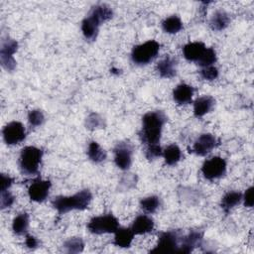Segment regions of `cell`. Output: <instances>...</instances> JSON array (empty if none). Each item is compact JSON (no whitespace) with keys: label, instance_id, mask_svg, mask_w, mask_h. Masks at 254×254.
<instances>
[{"label":"cell","instance_id":"6da1fadb","mask_svg":"<svg viewBox=\"0 0 254 254\" xmlns=\"http://www.w3.org/2000/svg\"><path fill=\"white\" fill-rule=\"evenodd\" d=\"M167 121V116L163 111H149L142 117V127L139 131V138L145 146L160 143L163 126Z\"/></svg>","mask_w":254,"mask_h":254},{"label":"cell","instance_id":"7a4b0ae2","mask_svg":"<svg viewBox=\"0 0 254 254\" xmlns=\"http://www.w3.org/2000/svg\"><path fill=\"white\" fill-rule=\"evenodd\" d=\"M92 199L89 190H81L72 195H59L52 200V204L59 214H64L71 210L86 209Z\"/></svg>","mask_w":254,"mask_h":254},{"label":"cell","instance_id":"3957f363","mask_svg":"<svg viewBox=\"0 0 254 254\" xmlns=\"http://www.w3.org/2000/svg\"><path fill=\"white\" fill-rule=\"evenodd\" d=\"M108 20L109 14L104 7L101 5L93 6L88 15L81 22V31L84 38L88 41H95L100 25Z\"/></svg>","mask_w":254,"mask_h":254},{"label":"cell","instance_id":"277c9868","mask_svg":"<svg viewBox=\"0 0 254 254\" xmlns=\"http://www.w3.org/2000/svg\"><path fill=\"white\" fill-rule=\"evenodd\" d=\"M44 152L35 146H26L19 156V167L23 174L33 176L38 174Z\"/></svg>","mask_w":254,"mask_h":254},{"label":"cell","instance_id":"5b68a950","mask_svg":"<svg viewBox=\"0 0 254 254\" xmlns=\"http://www.w3.org/2000/svg\"><path fill=\"white\" fill-rule=\"evenodd\" d=\"M160 44L157 41L150 40L137 45L132 49L131 60L137 65H145L151 63L158 56Z\"/></svg>","mask_w":254,"mask_h":254},{"label":"cell","instance_id":"8992f818","mask_svg":"<svg viewBox=\"0 0 254 254\" xmlns=\"http://www.w3.org/2000/svg\"><path fill=\"white\" fill-rule=\"evenodd\" d=\"M119 227L118 219L111 213L92 217L87 223V229L93 234L114 233Z\"/></svg>","mask_w":254,"mask_h":254},{"label":"cell","instance_id":"52a82bcc","mask_svg":"<svg viewBox=\"0 0 254 254\" xmlns=\"http://www.w3.org/2000/svg\"><path fill=\"white\" fill-rule=\"evenodd\" d=\"M182 235L177 230H168L160 232L156 246L151 253H171L178 252Z\"/></svg>","mask_w":254,"mask_h":254},{"label":"cell","instance_id":"ba28073f","mask_svg":"<svg viewBox=\"0 0 254 254\" xmlns=\"http://www.w3.org/2000/svg\"><path fill=\"white\" fill-rule=\"evenodd\" d=\"M114 162L115 165L123 170L127 171L132 164V155H133V146L128 141L118 142L114 149Z\"/></svg>","mask_w":254,"mask_h":254},{"label":"cell","instance_id":"9c48e42d","mask_svg":"<svg viewBox=\"0 0 254 254\" xmlns=\"http://www.w3.org/2000/svg\"><path fill=\"white\" fill-rule=\"evenodd\" d=\"M201 173L206 180L219 179L226 173V162L220 157H212L204 161L201 166Z\"/></svg>","mask_w":254,"mask_h":254},{"label":"cell","instance_id":"30bf717a","mask_svg":"<svg viewBox=\"0 0 254 254\" xmlns=\"http://www.w3.org/2000/svg\"><path fill=\"white\" fill-rule=\"evenodd\" d=\"M18 49V43L10 38L3 39L1 42L0 49V62L2 66L9 71L14 70L16 66V61L13 58V55Z\"/></svg>","mask_w":254,"mask_h":254},{"label":"cell","instance_id":"8fae6325","mask_svg":"<svg viewBox=\"0 0 254 254\" xmlns=\"http://www.w3.org/2000/svg\"><path fill=\"white\" fill-rule=\"evenodd\" d=\"M3 139L8 145H16L26 138L25 126L19 121H12L4 126L2 130Z\"/></svg>","mask_w":254,"mask_h":254},{"label":"cell","instance_id":"7c38bea8","mask_svg":"<svg viewBox=\"0 0 254 254\" xmlns=\"http://www.w3.org/2000/svg\"><path fill=\"white\" fill-rule=\"evenodd\" d=\"M50 181L43 180H35L28 189V194L31 200L36 202H43L49 196L50 189H51Z\"/></svg>","mask_w":254,"mask_h":254},{"label":"cell","instance_id":"4fadbf2b","mask_svg":"<svg viewBox=\"0 0 254 254\" xmlns=\"http://www.w3.org/2000/svg\"><path fill=\"white\" fill-rule=\"evenodd\" d=\"M217 139L210 133L201 134L193 143L192 152L198 156H205L210 153L216 146Z\"/></svg>","mask_w":254,"mask_h":254},{"label":"cell","instance_id":"5bb4252c","mask_svg":"<svg viewBox=\"0 0 254 254\" xmlns=\"http://www.w3.org/2000/svg\"><path fill=\"white\" fill-rule=\"evenodd\" d=\"M202 238L203 232L199 230H191L189 234L183 235L177 253H190L194 248L201 245Z\"/></svg>","mask_w":254,"mask_h":254},{"label":"cell","instance_id":"9a60e30c","mask_svg":"<svg viewBox=\"0 0 254 254\" xmlns=\"http://www.w3.org/2000/svg\"><path fill=\"white\" fill-rule=\"evenodd\" d=\"M156 70L161 77L172 78L177 73V61L170 56H166L157 64Z\"/></svg>","mask_w":254,"mask_h":254},{"label":"cell","instance_id":"2e32d148","mask_svg":"<svg viewBox=\"0 0 254 254\" xmlns=\"http://www.w3.org/2000/svg\"><path fill=\"white\" fill-rule=\"evenodd\" d=\"M131 229L135 235L149 233L154 229V220L152 217L146 214H140L134 219Z\"/></svg>","mask_w":254,"mask_h":254},{"label":"cell","instance_id":"e0dca14e","mask_svg":"<svg viewBox=\"0 0 254 254\" xmlns=\"http://www.w3.org/2000/svg\"><path fill=\"white\" fill-rule=\"evenodd\" d=\"M193 92L194 89L192 86L187 83H181L177 85L173 90V98L180 105L188 104L191 101Z\"/></svg>","mask_w":254,"mask_h":254},{"label":"cell","instance_id":"ac0fdd59","mask_svg":"<svg viewBox=\"0 0 254 254\" xmlns=\"http://www.w3.org/2000/svg\"><path fill=\"white\" fill-rule=\"evenodd\" d=\"M215 104V100L210 95H203L196 98L193 102V114L195 117L199 118L204 116L206 113L210 112Z\"/></svg>","mask_w":254,"mask_h":254},{"label":"cell","instance_id":"d6986e66","mask_svg":"<svg viewBox=\"0 0 254 254\" xmlns=\"http://www.w3.org/2000/svg\"><path fill=\"white\" fill-rule=\"evenodd\" d=\"M206 47L201 42H191L187 44L183 48L184 57L189 62H195L197 63L202 54L204 53Z\"/></svg>","mask_w":254,"mask_h":254},{"label":"cell","instance_id":"ffe728a7","mask_svg":"<svg viewBox=\"0 0 254 254\" xmlns=\"http://www.w3.org/2000/svg\"><path fill=\"white\" fill-rule=\"evenodd\" d=\"M134 235L135 234L131 227H118V229L114 232L113 244L120 248H129L132 244Z\"/></svg>","mask_w":254,"mask_h":254},{"label":"cell","instance_id":"44dd1931","mask_svg":"<svg viewBox=\"0 0 254 254\" xmlns=\"http://www.w3.org/2000/svg\"><path fill=\"white\" fill-rule=\"evenodd\" d=\"M230 23V17L224 10H217L209 20V26L213 31H222Z\"/></svg>","mask_w":254,"mask_h":254},{"label":"cell","instance_id":"7402d4cb","mask_svg":"<svg viewBox=\"0 0 254 254\" xmlns=\"http://www.w3.org/2000/svg\"><path fill=\"white\" fill-rule=\"evenodd\" d=\"M242 201V193L237 190L227 191L221 198V208L227 214Z\"/></svg>","mask_w":254,"mask_h":254},{"label":"cell","instance_id":"603a6c76","mask_svg":"<svg viewBox=\"0 0 254 254\" xmlns=\"http://www.w3.org/2000/svg\"><path fill=\"white\" fill-rule=\"evenodd\" d=\"M165 163L168 166H174L176 165L182 158V152L181 149L179 148L178 145L176 144H172L169 145L168 147H166L163 150V155Z\"/></svg>","mask_w":254,"mask_h":254},{"label":"cell","instance_id":"cb8c5ba5","mask_svg":"<svg viewBox=\"0 0 254 254\" xmlns=\"http://www.w3.org/2000/svg\"><path fill=\"white\" fill-rule=\"evenodd\" d=\"M87 157L89 158L90 161H92L95 164H99L101 162H103L107 155L106 152L100 147V145L95 142V141H91L88 144V148H87Z\"/></svg>","mask_w":254,"mask_h":254},{"label":"cell","instance_id":"d4e9b609","mask_svg":"<svg viewBox=\"0 0 254 254\" xmlns=\"http://www.w3.org/2000/svg\"><path fill=\"white\" fill-rule=\"evenodd\" d=\"M29 228V215L26 212L19 213L12 222L13 232L17 235L27 234Z\"/></svg>","mask_w":254,"mask_h":254},{"label":"cell","instance_id":"484cf974","mask_svg":"<svg viewBox=\"0 0 254 254\" xmlns=\"http://www.w3.org/2000/svg\"><path fill=\"white\" fill-rule=\"evenodd\" d=\"M162 29L165 33L176 34L183 29V22L177 15H172L162 22Z\"/></svg>","mask_w":254,"mask_h":254},{"label":"cell","instance_id":"4316f807","mask_svg":"<svg viewBox=\"0 0 254 254\" xmlns=\"http://www.w3.org/2000/svg\"><path fill=\"white\" fill-rule=\"evenodd\" d=\"M160 197L157 195H149L140 200V207L146 213H154L160 206Z\"/></svg>","mask_w":254,"mask_h":254},{"label":"cell","instance_id":"83f0119b","mask_svg":"<svg viewBox=\"0 0 254 254\" xmlns=\"http://www.w3.org/2000/svg\"><path fill=\"white\" fill-rule=\"evenodd\" d=\"M63 249L64 252L69 254L79 253L82 252L84 249V242L80 237H71L64 243Z\"/></svg>","mask_w":254,"mask_h":254},{"label":"cell","instance_id":"f1b7e54d","mask_svg":"<svg viewBox=\"0 0 254 254\" xmlns=\"http://www.w3.org/2000/svg\"><path fill=\"white\" fill-rule=\"evenodd\" d=\"M85 126L89 130H94L98 128H104L105 122L104 119L98 113L91 112L85 119Z\"/></svg>","mask_w":254,"mask_h":254},{"label":"cell","instance_id":"f546056e","mask_svg":"<svg viewBox=\"0 0 254 254\" xmlns=\"http://www.w3.org/2000/svg\"><path fill=\"white\" fill-rule=\"evenodd\" d=\"M216 62V53L213 48H206L202 56L197 62V64L201 67L213 65V64Z\"/></svg>","mask_w":254,"mask_h":254},{"label":"cell","instance_id":"4dcf8cb0","mask_svg":"<svg viewBox=\"0 0 254 254\" xmlns=\"http://www.w3.org/2000/svg\"><path fill=\"white\" fill-rule=\"evenodd\" d=\"M28 121L31 126L39 127L45 122V115L40 109H33L28 113Z\"/></svg>","mask_w":254,"mask_h":254},{"label":"cell","instance_id":"1f68e13d","mask_svg":"<svg viewBox=\"0 0 254 254\" xmlns=\"http://www.w3.org/2000/svg\"><path fill=\"white\" fill-rule=\"evenodd\" d=\"M145 157L148 160H155L163 155V150L159 144L145 146Z\"/></svg>","mask_w":254,"mask_h":254},{"label":"cell","instance_id":"d6a6232c","mask_svg":"<svg viewBox=\"0 0 254 254\" xmlns=\"http://www.w3.org/2000/svg\"><path fill=\"white\" fill-rule=\"evenodd\" d=\"M199 75L205 80H213L218 76V69L214 65L204 66L199 70Z\"/></svg>","mask_w":254,"mask_h":254},{"label":"cell","instance_id":"836d02e7","mask_svg":"<svg viewBox=\"0 0 254 254\" xmlns=\"http://www.w3.org/2000/svg\"><path fill=\"white\" fill-rule=\"evenodd\" d=\"M14 202H15V196L8 190L1 191L0 204H1L2 209H5L7 207H11Z\"/></svg>","mask_w":254,"mask_h":254},{"label":"cell","instance_id":"e575fe53","mask_svg":"<svg viewBox=\"0 0 254 254\" xmlns=\"http://www.w3.org/2000/svg\"><path fill=\"white\" fill-rule=\"evenodd\" d=\"M253 190L254 188L253 187H249L245 192L242 194V200L243 203L246 207H252L253 203H254V199H253Z\"/></svg>","mask_w":254,"mask_h":254},{"label":"cell","instance_id":"d590c367","mask_svg":"<svg viewBox=\"0 0 254 254\" xmlns=\"http://www.w3.org/2000/svg\"><path fill=\"white\" fill-rule=\"evenodd\" d=\"M136 182H137V177L134 176L133 174H129L122 179V181L120 182V185L124 190L126 189L129 190L130 188H133L136 185Z\"/></svg>","mask_w":254,"mask_h":254},{"label":"cell","instance_id":"8d00e7d4","mask_svg":"<svg viewBox=\"0 0 254 254\" xmlns=\"http://www.w3.org/2000/svg\"><path fill=\"white\" fill-rule=\"evenodd\" d=\"M13 183H14V179L12 177H10L9 175L2 174L1 175V183H0V191L9 190V188L13 185Z\"/></svg>","mask_w":254,"mask_h":254},{"label":"cell","instance_id":"74e56055","mask_svg":"<svg viewBox=\"0 0 254 254\" xmlns=\"http://www.w3.org/2000/svg\"><path fill=\"white\" fill-rule=\"evenodd\" d=\"M25 244H26V246H27L29 249L35 250V249H37V248L39 247V245H40V242H39V240H38V239H37L35 236L27 234V235H26Z\"/></svg>","mask_w":254,"mask_h":254}]
</instances>
